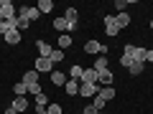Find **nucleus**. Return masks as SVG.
<instances>
[{
  "label": "nucleus",
  "instance_id": "22",
  "mask_svg": "<svg viewBox=\"0 0 153 114\" xmlns=\"http://www.w3.org/2000/svg\"><path fill=\"white\" fill-rule=\"evenodd\" d=\"M36 8L41 10V15H44V13H51V10H54V3H51V0H41Z\"/></svg>",
  "mask_w": 153,
  "mask_h": 114
},
{
  "label": "nucleus",
  "instance_id": "35",
  "mask_svg": "<svg viewBox=\"0 0 153 114\" xmlns=\"http://www.w3.org/2000/svg\"><path fill=\"white\" fill-rule=\"evenodd\" d=\"M151 28H153V20H151Z\"/></svg>",
  "mask_w": 153,
  "mask_h": 114
},
{
  "label": "nucleus",
  "instance_id": "17",
  "mask_svg": "<svg viewBox=\"0 0 153 114\" xmlns=\"http://www.w3.org/2000/svg\"><path fill=\"white\" fill-rule=\"evenodd\" d=\"M54 28H56V31H61V33L71 31V26L66 23V18H64V15H61V18H56V20H54Z\"/></svg>",
  "mask_w": 153,
  "mask_h": 114
},
{
  "label": "nucleus",
  "instance_id": "34",
  "mask_svg": "<svg viewBox=\"0 0 153 114\" xmlns=\"http://www.w3.org/2000/svg\"><path fill=\"white\" fill-rule=\"evenodd\" d=\"M36 114H46V109H36Z\"/></svg>",
  "mask_w": 153,
  "mask_h": 114
},
{
  "label": "nucleus",
  "instance_id": "10",
  "mask_svg": "<svg viewBox=\"0 0 153 114\" xmlns=\"http://www.w3.org/2000/svg\"><path fill=\"white\" fill-rule=\"evenodd\" d=\"M97 81L102 84V86H110V84H112V71H110V69L100 71V74H97Z\"/></svg>",
  "mask_w": 153,
  "mask_h": 114
},
{
  "label": "nucleus",
  "instance_id": "31",
  "mask_svg": "<svg viewBox=\"0 0 153 114\" xmlns=\"http://www.w3.org/2000/svg\"><path fill=\"white\" fill-rule=\"evenodd\" d=\"M146 64H153V48H146Z\"/></svg>",
  "mask_w": 153,
  "mask_h": 114
},
{
  "label": "nucleus",
  "instance_id": "11",
  "mask_svg": "<svg viewBox=\"0 0 153 114\" xmlns=\"http://www.w3.org/2000/svg\"><path fill=\"white\" fill-rule=\"evenodd\" d=\"M5 43L8 46H18V43H21V31H18V28H13V31L5 36Z\"/></svg>",
  "mask_w": 153,
  "mask_h": 114
},
{
  "label": "nucleus",
  "instance_id": "21",
  "mask_svg": "<svg viewBox=\"0 0 153 114\" xmlns=\"http://www.w3.org/2000/svg\"><path fill=\"white\" fill-rule=\"evenodd\" d=\"M100 96H102L105 102H110V99H115V89L112 86H102L100 89Z\"/></svg>",
  "mask_w": 153,
  "mask_h": 114
},
{
  "label": "nucleus",
  "instance_id": "13",
  "mask_svg": "<svg viewBox=\"0 0 153 114\" xmlns=\"http://www.w3.org/2000/svg\"><path fill=\"white\" fill-rule=\"evenodd\" d=\"M64 91L69 94V96H76V94H79V84H76L74 79H66V84H64Z\"/></svg>",
  "mask_w": 153,
  "mask_h": 114
},
{
  "label": "nucleus",
  "instance_id": "14",
  "mask_svg": "<svg viewBox=\"0 0 153 114\" xmlns=\"http://www.w3.org/2000/svg\"><path fill=\"white\" fill-rule=\"evenodd\" d=\"M10 107L16 109V112H26V109H28V99H26V96H16Z\"/></svg>",
  "mask_w": 153,
  "mask_h": 114
},
{
  "label": "nucleus",
  "instance_id": "33",
  "mask_svg": "<svg viewBox=\"0 0 153 114\" xmlns=\"http://www.w3.org/2000/svg\"><path fill=\"white\" fill-rule=\"evenodd\" d=\"M5 114H18V112H16V109L10 107V109H5Z\"/></svg>",
  "mask_w": 153,
  "mask_h": 114
},
{
  "label": "nucleus",
  "instance_id": "2",
  "mask_svg": "<svg viewBox=\"0 0 153 114\" xmlns=\"http://www.w3.org/2000/svg\"><path fill=\"white\" fill-rule=\"evenodd\" d=\"M18 18H26V20H38V18H41V10H38V8L21 5V8H18Z\"/></svg>",
  "mask_w": 153,
  "mask_h": 114
},
{
  "label": "nucleus",
  "instance_id": "36",
  "mask_svg": "<svg viewBox=\"0 0 153 114\" xmlns=\"http://www.w3.org/2000/svg\"><path fill=\"white\" fill-rule=\"evenodd\" d=\"M100 114H105V112H100Z\"/></svg>",
  "mask_w": 153,
  "mask_h": 114
},
{
  "label": "nucleus",
  "instance_id": "30",
  "mask_svg": "<svg viewBox=\"0 0 153 114\" xmlns=\"http://www.w3.org/2000/svg\"><path fill=\"white\" fill-rule=\"evenodd\" d=\"M128 71H130L133 76H138V74H140V71H143V64H133V66H130V69H128Z\"/></svg>",
  "mask_w": 153,
  "mask_h": 114
},
{
  "label": "nucleus",
  "instance_id": "18",
  "mask_svg": "<svg viewBox=\"0 0 153 114\" xmlns=\"http://www.w3.org/2000/svg\"><path fill=\"white\" fill-rule=\"evenodd\" d=\"M115 20H117V26H120V31L125 26H130V15H128V13H117V15H115Z\"/></svg>",
  "mask_w": 153,
  "mask_h": 114
},
{
  "label": "nucleus",
  "instance_id": "6",
  "mask_svg": "<svg viewBox=\"0 0 153 114\" xmlns=\"http://www.w3.org/2000/svg\"><path fill=\"white\" fill-rule=\"evenodd\" d=\"M79 94H82V96H97L100 86L97 84H79Z\"/></svg>",
  "mask_w": 153,
  "mask_h": 114
},
{
  "label": "nucleus",
  "instance_id": "32",
  "mask_svg": "<svg viewBox=\"0 0 153 114\" xmlns=\"http://www.w3.org/2000/svg\"><path fill=\"white\" fill-rule=\"evenodd\" d=\"M82 114H100V112H97L94 107H84V112H82Z\"/></svg>",
  "mask_w": 153,
  "mask_h": 114
},
{
  "label": "nucleus",
  "instance_id": "27",
  "mask_svg": "<svg viewBox=\"0 0 153 114\" xmlns=\"http://www.w3.org/2000/svg\"><path fill=\"white\" fill-rule=\"evenodd\" d=\"M28 26H31V20H26V18H16V28H18V31H26Z\"/></svg>",
  "mask_w": 153,
  "mask_h": 114
},
{
  "label": "nucleus",
  "instance_id": "1",
  "mask_svg": "<svg viewBox=\"0 0 153 114\" xmlns=\"http://www.w3.org/2000/svg\"><path fill=\"white\" fill-rule=\"evenodd\" d=\"M0 15H3V20H13L16 15V5H13L10 0H0Z\"/></svg>",
  "mask_w": 153,
  "mask_h": 114
},
{
  "label": "nucleus",
  "instance_id": "5",
  "mask_svg": "<svg viewBox=\"0 0 153 114\" xmlns=\"http://www.w3.org/2000/svg\"><path fill=\"white\" fill-rule=\"evenodd\" d=\"M36 71H38V74H51V71H54L51 58H41V56H38V61H36Z\"/></svg>",
  "mask_w": 153,
  "mask_h": 114
},
{
  "label": "nucleus",
  "instance_id": "16",
  "mask_svg": "<svg viewBox=\"0 0 153 114\" xmlns=\"http://www.w3.org/2000/svg\"><path fill=\"white\" fill-rule=\"evenodd\" d=\"M51 84H54V86H64V84H66V76L61 74V71H51Z\"/></svg>",
  "mask_w": 153,
  "mask_h": 114
},
{
  "label": "nucleus",
  "instance_id": "24",
  "mask_svg": "<svg viewBox=\"0 0 153 114\" xmlns=\"http://www.w3.org/2000/svg\"><path fill=\"white\" fill-rule=\"evenodd\" d=\"M49 58H51V64H59V61H64V51H59V48H54V51H51V56H49Z\"/></svg>",
  "mask_w": 153,
  "mask_h": 114
},
{
  "label": "nucleus",
  "instance_id": "9",
  "mask_svg": "<svg viewBox=\"0 0 153 114\" xmlns=\"http://www.w3.org/2000/svg\"><path fill=\"white\" fill-rule=\"evenodd\" d=\"M64 18H66V23L71 26V31H76V20H79V15H76V8H66Z\"/></svg>",
  "mask_w": 153,
  "mask_h": 114
},
{
  "label": "nucleus",
  "instance_id": "3",
  "mask_svg": "<svg viewBox=\"0 0 153 114\" xmlns=\"http://www.w3.org/2000/svg\"><path fill=\"white\" fill-rule=\"evenodd\" d=\"M84 51L92 53V56H105L107 53V46H102L100 41H87V43H84Z\"/></svg>",
  "mask_w": 153,
  "mask_h": 114
},
{
  "label": "nucleus",
  "instance_id": "7",
  "mask_svg": "<svg viewBox=\"0 0 153 114\" xmlns=\"http://www.w3.org/2000/svg\"><path fill=\"white\" fill-rule=\"evenodd\" d=\"M23 84H26L28 89L38 86V71H26V74H23Z\"/></svg>",
  "mask_w": 153,
  "mask_h": 114
},
{
  "label": "nucleus",
  "instance_id": "19",
  "mask_svg": "<svg viewBox=\"0 0 153 114\" xmlns=\"http://www.w3.org/2000/svg\"><path fill=\"white\" fill-rule=\"evenodd\" d=\"M92 69L97 71V74H100V71H105V69H107V56H97V61H94Z\"/></svg>",
  "mask_w": 153,
  "mask_h": 114
},
{
  "label": "nucleus",
  "instance_id": "23",
  "mask_svg": "<svg viewBox=\"0 0 153 114\" xmlns=\"http://www.w3.org/2000/svg\"><path fill=\"white\" fill-rule=\"evenodd\" d=\"M69 46H71V36H69V33H61V36H59V51L61 48H69Z\"/></svg>",
  "mask_w": 153,
  "mask_h": 114
},
{
  "label": "nucleus",
  "instance_id": "28",
  "mask_svg": "<svg viewBox=\"0 0 153 114\" xmlns=\"http://www.w3.org/2000/svg\"><path fill=\"white\" fill-rule=\"evenodd\" d=\"M105 104H107V102H105V99H102V96L97 94V96H94V104H92V107L97 109V112H102V109H105Z\"/></svg>",
  "mask_w": 153,
  "mask_h": 114
},
{
  "label": "nucleus",
  "instance_id": "29",
  "mask_svg": "<svg viewBox=\"0 0 153 114\" xmlns=\"http://www.w3.org/2000/svg\"><path fill=\"white\" fill-rule=\"evenodd\" d=\"M64 112V109L59 107V104H49V107H46V114H61Z\"/></svg>",
  "mask_w": 153,
  "mask_h": 114
},
{
  "label": "nucleus",
  "instance_id": "26",
  "mask_svg": "<svg viewBox=\"0 0 153 114\" xmlns=\"http://www.w3.org/2000/svg\"><path fill=\"white\" fill-rule=\"evenodd\" d=\"M13 91H16V96H26V91H28V86L23 81H18L16 86H13Z\"/></svg>",
  "mask_w": 153,
  "mask_h": 114
},
{
  "label": "nucleus",
  "instance_id": "25",
  "mask_svg": "<svg viewBox=\"0 0 153 114\" xmlns=\"http://www.w3.org/2000/svg\"><path fill=\"white\" fill-rule=\"evenodd\" d=\"M82 66H71V69H69V76H71V79H74V81H79V79H82Z\"/></svg>",
  "mask_w": 153,
  "mask_h": 114
},
{
  "label": "nucleus",
  "instance_id": "4",
  "mask_svg": "<svg viewBox=\"0 0 153 114\" xmlns=\"http://www.w3.org/2000/svg\"><path fill=\"white\" fill-rule=\"evenodd\" d=\"M105 33H107V36H117V33H120V26H117L115 15H105Z\"/></svg>",
  "mask_w": 153,
  "mask_h": 114
},
{
  "label": "nucleus",
  "instance_id": "15",
  "mask_svg": "<svg viewBox=\"0 0 153 114\" xmlns=\"http://www.w3.org/2000/svg\"><path fill=\"white\" fill-rule=\"evenodd\" d=\"M36 48H38V53H41V58H49V56H51V51H54L49 43H46V41H38V43H36Z\"/></svg>",
  "mask_w": 153,
  "mask_h": 114
},
{
  "label": "nucleus",
  "instance_id": "8",
  "mask_svg": "<svg viewBox=\"0 0 153 114\" xmlns=\"http://www.w3.org/2000/svg\"><path fill=\"white\" fill-rule=\"evenodd\" d=\"M79 81H82V84H97V71H94V69H84Z\"/></svg>",
  "mask_w": 153,
  "mask_h": 114
},
{
  "label": "nucleus",
  "instance_id": "12",
  "mask_svg": "<svg viewBox=\"0 0 153 114\" xmlns=\"http://www.w3.org/2000/svg\"><path fill=\"white\" fill-rule=\"evenodd\" d=\"M133 64H146V48H138V46H133Z\"/></svg>",
  "mask_w": 153,
  "mask_h": 114
},
{
  "label": "nucleus",
  "instance_id": "20",
  "mask_svg": "<svg viewBox=\"0 0 153 114\" xmlns=\"http://www.w3.org/2000/svg\"><path fill=\"white\" fill-rule=\"evenodd\" d=\"M46 107H49V96H46L44 91L36 94V109H46Z\"/></svg>",
  "mask_w": 153,
  "mask_h": 114
}]
</instances>
